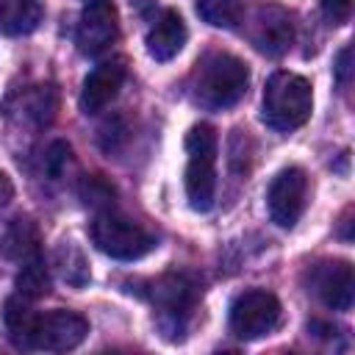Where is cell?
<instances>
[{
	"label": "cell",
	"mask_w": 355,
	"mask_h": 355,
	"mask_svg": "<svg viewBox=\"0 0 355 355\" xmlns=\"http://www.w3.org/2000/svg\"><path fill=\"white\" fill-rule=\"evenodd\" d=\"M250 42L258 53L277 58L283 55L294 42V22L291 14L280 6H261L252 14L250 25Z\"/></svg>",
	"instance_id": "obj_10"
},
{
	"label": "cell",
	"mask_w": 355,
	"mask_h": 355,
	"mask_svg": "<svg viewBox=\"0 0 355 355\" xmlns=\"http://www.w3.org/2000/svg\"><path fill=\"white\" fill-rule=\"evenodd\" d=\"M280 300L272 291L250 288L230 302V333L244 341L269 336L280 322Z\"/></svg>",
	"instance_id": "obj_6"
},
{
	"label": "cell",
	"mask_w": 355,
	"mask_h": 355,
	"mask_svg": "<svg viewBox=\"0 0 355 355\" xmlns=\"http://www.w3.org/2000/svg\"><path fill=\"white\" fill-rule=\"evenodd\" d=\"M144 297L180 330L200 300V286L189 275H161L147 283Z\"/></svg>",
	"instance_id": "obj_9"
},
{
	"label": "cell",
	"mask_w": 355,
	"mask_h": 355,
	"mask_svg": "<svg viewBox=\"0 0 355 355\" xmlns=\"http://www.w3.org/2000/svg\"><path fill=\"white\" fill-rule=\"evenodd\" d=\"M69 144L67 141H53L50 147H47V153H44V175L47 178H61V172H64V166L69 164Z\"/></svg>",
	"instance_id": "obj_20"
},
{
	"label": "cell",
	"mask_w": 355,
	"mask_h": 355,
	"mask_svg": "<svg viewBox=\"0 0 355 355\" xmlns=\"http://www.w3.org/2000/svg\"><path fill=\"white\" fill-rule=\"evenodd\" d=\"M311 291L333 311H349L355 297V275L347 261H322L311 269Z\"/></svg>",
	"instance_id": "obj_11"
},
{
	"label": "cell",
	"mask_w": 355,
	"mask_h": 355,
	"mask_svg": "<svg viewBox=\"0 0 355 355\" xmlns=\"http://www.w3.org/2000/svg\"><path fill=\"white\" fill-rule=\"evenodd\" d=\"M119 36V17L111 0H92L83 6L75 28V44L83 55H100Z\"/></svg>",
	"instance_id": "obj_8"
},
{
	"label": "cell",
	"mask_w": 355,
	"mask_h": 355,
	"mask_svg": "<svg viewBox=\"0 0 355 355\" xmlns=\"http://www.w3.org/2000/svg\"><path fill=\"white\" fill-rule=\"evenodd\" d=\"M89 333V322L72 311H47L33 313L28 333L19 341V349L39 352H67L75 349Z\"/></svg>",
	"instance_id": "obj_5"
},
{
	"label": "cell",
	"mask_w": 355,
	"mask_h": 355,
	"mask_svg": "<svg viewBox=\"0 0 355 355\" xmlns=\"http://www.w3.org/2000/svg\"><path fill=\"white\" fill-rule=\"evenodd\" d=\"M308 200V175L300 166L280 169L266 191V205L269 216L277 227H294L305 211Z\"/></svg>",
	"instance_id": "obj_7"
},
{
	"label": "cell",
	"mask_w": 355,
	"mask_h": 355,
	"mask_svg": "<svg viewBox=\"0 0 355 355\" xmlns=\"http://www.w3.org/2000/svg\"><path fill=\"white\" fill-rule=\"evenodd\" d=\"M89 236L94 241V247L116 261H136L141 255H147L150 250H155V236L141 227L139 222L105 208L94 216Z\"/></svg>",
	"instance_id": "obj_4"
},
{
	"label": "cell",
	"mask_w": 355,
	"mask_h": 355,
	"mask_svg": "<svg viewBox=\"0 0 355 355\" xmlns=\"http://www.w3.org/2000/svg\"><path fill=\"white\" fill-rule=\"evenodd\" d=\"M86 3H92V0H86Z\"/></svg>",
	"instance_id": "obj_25"
},
{
	"label": "cell",
	"mask_w": 355,
	"mask_h": 355,
	"mask_svg": "<svg viewBox=\"0 0 355 355\" xmlns=\"http://www.w3.org/2000/svg\"><path fill=\"white\" fill-rule=\"evenodd\" d=\"M47 288H50V280H47V269H44L42 255L19 266V275H17V294H22V297H28V300H39V297L47 294Z\"/></svg>",
	"instance_id": "obj_19"
},
{
	"label": "cell",
	"mask_w": 355,
	"mask_h": 355,
	"mask_svg": "<svg viewBox=\"0 0 355 355\" xmlns=\"http://www.w3.org/2000/svg\"><path fill=\"white\" fill-rule=\"evenodd\" d=\"M11 111H19V119L22 122H31L36 128L42 125H50V119L55 116V108H58V94L53 86H31V89H22L11 105Z\"/></svg>",
	"instance_id": "obj_14"
},
{
	"label": "cell",
	"mask_w": 355,
	"mask_h": 355,
	"mask_svg": "<svg viewBox=\"0 0 355 355\" xmlns=\"http://www.w3.org/2000/svg\"><path fill=\"white\" fill-rule=\"evenodd\" d=\"M42 0H0V33L25 36L42 22Z\"/></svg>",
	"instance_id": "obj_15"
},
{
	"label": "cell",
	"mask_w": 355,
	"mask_h": 355,
	"mask_svg": "<svg viewBox=\"0 0 355 355\" xmlns=\"http://www.w3.org/2000/svg\"><path fill=\"white\" fill-rule=\"evenodd\" d=\"M186 39H189V31L183 17L175 8H166L158 14L153 28L147 31V53L155 61H172L183 50Z\"/></svg>",
	"instance_id": "obj_13"
},
{
	"label": "cell",
	"mask_w": 355,
	"mask_h": 355,
	"mask_svg": "<svg viewBox=\"0 0 355 355\" xmlns=\"http://www.w3.org/2000/svg\"><path fill=\"white\" fill-rule=\"evenodd\" d=\"M319 8L330 25H344L352 14V0H319Z\"/></svg>",
	"instance_id": "obj_22"
},
{
	"label": "cell",
	"mask_w": 355,
	"mask_h": 355,
	"mask_svg": "<svg viewBox=\"0 0 355 355\" xmlns=\"http://www.w3.org/2000/svg\"><path fill=\"white\" fill-rule=\"evenodd\" d=\"M80 194H83L86 205H111L114 189L100 178H86L83 186H80Z\"/></svg>",
	"instance_id": "obj_21"
},
{
	"label": "cell",
	"mask_w": 355,
	"mask_h": 355,
	"mask_svg": "<svg viewBox=\"0 0 355 355\" xmlns=\"http://www.w3.org/2000/svg\"><path fill=\"white\" fill-rule=\"evenodd\" d=\"M313 111V89L302 75L294 72H275L263 89V111L261 119L277 130L291 133L308 122Z\"/></svg>",
	"instance_id": "obj_2"
},
{
	"label": "cell",
	"mask_w": 355,
	"mask_h": 355,
	"mask_svg": "<svg viewBox=\"0 0 355 355\" xmlns=\"http://www.w3.org/2000/svg\"><path fill=\"white\" fill-rule=\"evenodd\" d=\"M55 266H58L61 280L75 286V288H83L92 280L89 261H86V255L80 252V247L75 241H61L55 247Z\"/></svg>",
	"instance_id": "obj_17"
},
{
	"label": "cell",
	"mask_w": 355,
	"mask_h": 355,
	"mask_svg": "<svg viewBox=\"0 0 355 355\" xmlns=\"http://www.w3.org/2000/svg\"><path fill=\"white\" fill-rule=\"evenodd\" d=\"M186 197L200 214L211 211L216 194V130L205 122L186 133Z\"/></svg>",
	"instance_id": "obj_3"
},
{
	"label": "cell",
	"mask_w": 355,
	"mask_h": 355,
	"mask_svg": "<svg viewBox=\"0 0 355 355\" xmlns=\"http://www.w3.org/2000/svg\"><path fill=\"white\" fill-rule=\"evenodd\" d=\"M250 86V69L241 58L230 53H208L205 58L197 61L191 80H189V94L197 105L208 111H222L236 105Z\"/></svg>",
	"instance_id": "obj_1"
},
{
	"label": "cell",
	"mask_w": 355,
	"mask_h": 355,
	"mask_svg": "<svg viewBox=\"0 0 355 355\" xmlns=\"http://www.w3.org/2000/svg\"><path fill=\"white\" fill-rule=\"evenodd\" d=\"M0 252H3L8 261H17L19 266L28 263V261H33V258H39L42 252H39L36 227H33L28 219H17V222L6 230V236H3V241H0Z\"/></svg>",
	"instance_id": "obj_16"
},
{
	"label": "cell",
	"mask_w": 355,
	"mask_h": 355,
	"mask_svg": "<svg viewBox=\"0 0 355 355\" xmlns=\"http://www.w3.org/2000/svg\"><path fill=\"white\" fill-rule=\"evenodd\" d=\"M333 72H336V80H338L341 86L349 83V75H352V47H344V50L338 53Z\"/></svg>",
	"instance_id": "obj_23"
},
{
	"label": "cell",
	"mask_w": 355,
	"mask_h": 355,
	"mask_svg": "<svg viewBox=\"0 0 355 355\" xmlns=\"http://www.w3.org/2000/svg\"><path fill=\"white\" fill-rule=\"evenodd\" d=\"M197 14L214 28H236L244 17L241 0H200Z\"/></svg>",
	"instance_id": "obj_18"
},
{
	"label": "cell",
	"mask_w": 355,
	"mask_h": 355,
	"mask_svg": "<svg viewBox=\"0 0 355 355\" xmlns=\"http://www.w3.org/2000/svg\"><path fill=\"white\" fill-rule=\"evenodd\" d=\"M8 197H11V183H8L6 175H0V205L8 202Z\"/></svg>",
	"instance_id": "obj_24"
},
{
	"label": "cell",
	"mask_w": 355,
	"mask_h": 355,
	"mask_svg": "<svg viewBox=\"0 0 355 355\" xmlns=\"http://www.w3.org/2000/svg\"><path fill=\"white\" fill-rule=\"evenodd\" d=\"M125 67L119 61H103L97 64L86 78L80 89V111L83 114H100L122 89Z\"/></svg>",
	"instance_id": "obj_12"
}]
</instances>
